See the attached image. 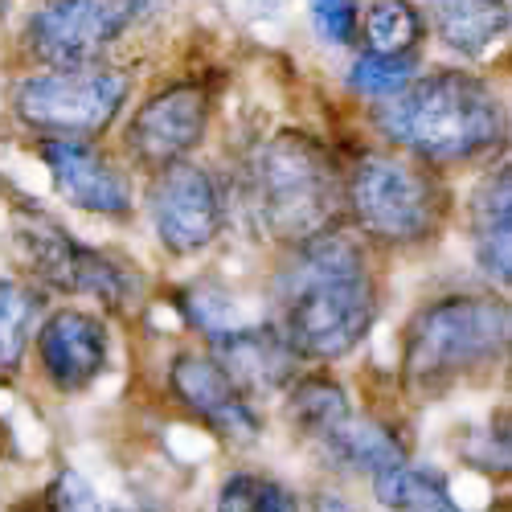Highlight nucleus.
Returning <instances> with one entry per match:
<instances>
[{
  "instance_id": "nucleus-1",
  "label": "nucleus",
  "mask_w": 512,
  "mask_h": 512,
  "mask_svg": "<svg viewBox=\"0 0 512 512\" xmlns=\"http://www.w3.org/2000/svg\"><path fill=\"white\" fill-rule=\"evenodd\" d=\"M283 336L300 361H340L369 336L377 320V291L361 242L332 226L304 242H291L279 279Z\"/></svg>"
},
{
  "instance_id": "nucleus-2",
  "label": "nucleus",
  "mask_w": 512,
  "mask_h": 512,
  "mask_svg": "<svg viewBox=\"0 0 512 512\" xmlns=\"http://www.w3.org/2000/svg\"><path fill=\"white\" fill-rule=\"evenodd\" d=\"M377 132L410 156L431 164L476 160L504 136V111L484 78L463 70H435L410 78L402 91L377 99Z\"/></svg>"
},
{
  "instance_id": "nucleus-3",
  "label": "nucleus",
  "mask_w": 512,
  "mask_h": 512,
  "mask_svg": "<svg viewBox=\"0 0 512 512\" xmlns=\"http://www.w3.org/2000/svg\"><path fill=\"white\" fill-rule=\"evenodd\" d=\"M508 304L492 291H455L414 312L402 340V386L418 402L443 398L455 381L508 349Z\"/></svg>"
},
{
  "instance_id": "nucleus-4",
  "label": "nucleus",
  "mask_w": 512,
  "mask_h": 512,
  "mask_svg": "<svg viewBox=\"0 0 512 512\" xmlns=\"http://www.w3.org/2000/svg\"><path fill=\"white\" fill-rule=\"evenodd\" d=\"M250 197L267 234L283 242H304L345 222V181L328 148L291 127L250 152Z\"/></svg>"
},
{
  "instance_id": "nucleus-5",
  "label": "nucleus",
  "mask_w": 512,
  "mask_h": 512,
  "mask_svg": "<svg viewBox=\"0 0 512 512\" xmlns=\"http://www.w3.org/2000/svg\"><path fill=\"white\" fill-rule=\"evenodd\" d=\"M345 209L369 238L386 246H414L443 226L447 189L435 177L431 160L410 152H377L357 160L349 173Z\"/></svg>"
},
{
  "instance_id": "nucleus-6",
  "label": "nucleus",
  "mask_w": 512,
  "mask_h": 512,
  "mask_svg": "<svg viewBox=\"0 0 512 512\" xmlns=\"http://www.w3.org/2000/svg\"><path fill=\"white\" fill-rule=\"evenodd\" d=\"M127 74L103 62L50 66L29 74L13 91V111L41 136H103L127 103Z\"/></svg>"
},
{
  "instance_id": "nucleus-7",
  "label": "nucleus",
  "mask_w": 512,
  "mask_h": 512,
  "mask_svg": "<svg viewBox=\"0 0 512 512\" xmlns=\"http://www.w3.org/2000/svg\"><path fill=\"white\" fill-rule=\"evenodd\" d=\"M13 234L17 246L25 254V263L33 267V275L41 283H50L58 291H74V295H95V300L111 304V308H127L136 300V279L127 275L115 259L82 246L74 234H66L50 213L41 209H17L13 218Z\"/></svg>"
},
{
  "instance_id": "nucleus-8",
  "label": "nucleus",
  "mask_w": 512,
  "mask_h": 512,
  "mask_svg": "<svg viewBox=\"0 0 512 512\" xmlns=\"http://www.w3.org/2000/svg\"><path fill=\"white\" fill-rule=\"evenodd\" d=\"M144 0H46L25 25V46L46 66L99 62L136 25Z\"/></svg>"
},
{
  "instance_id": "nucleus-9",
  "label": "nucleus",
  "mask_w": 512,
  "mask_h": 512,
  "mask_svg": "<svg viewBox=\"0 0 512 512\" xmlns=\"http://www.w3.org/2000/svg\"><path fill=\"white\" fill-rule=\"evenodd\" d=\"M148 213L168 254H197L222 230V189L209 168L193 160H168L148 189Z\"/></svg>"
},
{
  "instance_id": "nucleus-10",
  "label": "nucleus",
  "mask_w": 512,
  "mask_h": 512,
  "mask_svg": "<svg viewBox=\"0 0 512 512\" xmlns=\"http://www.w3.org/2000/svg\"><path fill=\"white\" fill-rule=\"evenodd\" d=\"M209 123V95L197 82H177V87L156 91L127 123V152L140 164L160 168L168 160L189 156Z\"/></svg>"
},
{
  "instance_id": "nucleus-11",
  "label": "nucleus",
  "mask_w": 512,
  "mask_h": 512,
  "mask_svg": "<svg viewBox=\"0 0 512 512\" xmlns=\"http://www.w3.org/2000/svg\"><path fill=\"white\" fill-rule=\"evenodd\" d=\"M41 160H46L54 189L87 213L99 218H127L132 213V185L119 168L78 136H41Z\"/></svg>"
},
{
  "instance_id": "nucleus-12",
  "label": "nucleus",
  "mask_w": 512,
  "mask_h": 512,
  "mask_svg": "<svg viewBox=\"0 0 512 512\" xmlns=\"http://www.w3.org/2000/svg\"><path fill=\"white\" fill-rule=\"evenodd\" d=\"M37 361L58 394L91 390L107 369V328L99 316L62 308L37 328Z\"/></svg>"
},
{
  "instance_id": "nucleus-13",
  "label": "nucleus",
  "mask_w": 512,
  "mask_h": 512,
  "mask_svg": "<svg viewBox=\"0 0 512 512\" xmlns=\"http://www.w3.org/2000/svg\"><path fill=\"white\" fill-rule=\"evenodd\" d=\"M209 357L222 373L250 398V394H279L295 381L300 353L291 349L279 324H238L230 332L209 336Z\"/></svg>"
},
{
  "instance_id": "nucleus-14",
  "label": "nucleus",
  "mask_w": 512,
  "mask_h": 512,
  "mask_svg": "<svg viewBox=\"0 0 512 512\" xmlns=\"http://www.w3.org/2000/svg\"><path fill=\"white\" fill-rule=\"evenodd\" d=\"M168 390L193 414H201L209 426H218V431H226L234 439L259 435V414H254L250 398L222 373V365L213 357L177 353L173 369H168Z\"/></svg>"
},
{
  "instance_id": "nucleus-15",
  "label": "nucleus",
  "mask_w": 512,
  "mask_h": 512,
  "mask_svg": "<svg viewBox=\"0 0 512 512\" xmlns=\"http://www.w3.org/2000/svg\"><path fill=\"white\" fill-rule=\"evenodd\" d=\"M472 246L480 271L508 291L512 283V168L500 164L472 197Z\"/></svg>"
},
{
  "instance_id": "nucleus-16",
  "label": "nucleus",
  "mask_w": 512,
  "mask_h": 512,
  "mask_svg": "<svg viewBox=\"0 0 512 512\" xmlns=\"http://www.w3.org/2000/svg\"><path fill=\"white\" fill-rule=\"evenodd\" d=\"M439 41L459 58H480L508 29V0H426Z\"/></svg>"
},
{
  "instance_id": "nucleus-17",
  "label": "nucleus",
  "mask_w": 512,
  "mask_h": 512,
  "mask_svg": "<svg viewBox=\"0 0 512 512\" xmlns=\"http://www.w3.org/2000/svg\"><path fill=\"white\" fill-rule=\"evenodd\" d=\"M320 447L336 467H349V472H365V476L406 463V447L390 426H381L373 418H357V414H349L328 439H320Z\"/></svg>"
},
{
  "instance_id": "nucleus-18",
  "label": "nucleus",
  "mask_w": 512,
  "mask_h": 512,
  "mask_svg": "<svg viewBox=\"0 0 512 512\" xmlns=\"http://www.w3.org/2000/svg\"><path fill=\"white\" fill-rule=\"evenodd\" d=\"M373 496L390 512H455V496L447 480L410 463H394L386 472H373Z\"/></svg>"
},
{
  "instance_id": "nucleus-19",
  "label": "nucleus",
  "mask_w": 512,
  "mask_h": 512,
  "mask_svg": "<svg viewBox=\"0 0 512 512\" xmlns=\"http://www.w3.org/2000/svg\"><path fill=\"white\" fill-rule=\"evenodd\" d=\"M287 390H291V398H287V418H291V426H295V431H304L308 439H316V443L328 439L336 426L353 414L345 390H340V381H332V377L312 373V377L291 381Z\"/></svg>"
},
{
  "instance_id": "nucleus-20",
  "label": "nucleus",
  "mask_w": 512,
  "mask_h": 512,
  "mask_svg": "<svg viewBox=\"0 0 512 512\" xmlns=\"http://www.w3.org/2000/svg\"><path fill=\"white\" fill-rule=\"evenodd\" d=\"M365 50L369 54H390V58H414L422 37H426V21L410 0H373L365 13Z\"/></svg>"
},
{
  "instance_id": "nucleus-21",
  "label": "nucleus",
  "mask_w": 512,
  "mask_h": 512,
  "mask_svg": "<svg viewBox=\"0 0 512 512\" xmlns=\"http://www.w3.org/2000/svg\"><path fill=\"white\" fill-rule=\"evenodd\" d=\"M37 312H41V295H33L13 279H0V373L21 369Z\"/></svg>"
},
{
  "instance_id": "nucleus-22",
  "label": "nucleus",
  "mask_w": 512,
  "mask_h": 512,
  "mask_svg": "<svg viewBox=\"0 0 512 512\" xmlns=\"http://www.w3.org/2000/svg\"><path fill=\"white\" fill-rule=\"evenodd\" d=\"M213 512H300V496L271 476L238 472L222 484Z\"/></svg>"
},
{
  "instance_id": "nucleus-23",
  "label": "nucleus",
  "mask_w": 512,
  "mask_h": 512,
  "mask_svg": "<svg viewBox=\"0 0 512 512\" xmlns=\"http://www.w3.org/2000/svg\"><path fill=\"white\" fill-rule=\"evenodd\" d=\"M410 78H414V58H390V54L365 50L349 70V87L357 95H369V99H386V95L402 91Z\"/></svg>"
},
{
  "instance_id": "nucleus-24",
  "label": "nucleus",
  "mask_w": 512,
  "mask_h": 512,
  "mask_svg": "<svg viewBox=\"0 0 512 512\" xmlns=\"http://www.w3.org/2000/svg\"><path fill=\"white\" fill-rule=\"evenodd\" d=\"M181 308H185V316L193 320V328H201L205 336H218V332H230V328L242 324V320L234 316V304L226 300V295L205 291V287H189V291L181 295Z\"/></svg>"
},
{
  "instance_id": "nucleus-25",
  "label": "nucleus",
  "mask_w": 512,
  "mask_h": 512,
  "mask_svg": "<svg viewBox=\"0 0 512 512\" xmlns=\"http://www.w3.org/2000/svg\"><path fill=\"white\" fill-rule=\"evenodd\" d=\"M312 5V21L320 29L324 41H332V46H353L357 41V0H308Z\"/></svg>"
},
{
  "instance_id": "nucleus-26",
  "label": "nucleus",
  "mask_w": 512,
  "mask_h": 512,
  "mask_svg": "<svg viewBox=\"0 0 512 512\" xmlns=\"http://www.w3.org/2000/svg\"><path fill=\"white\" fill-rule=\"evenodd\" d=\"M46 508H50V512H99V500H95L91 484L82 480V476L62 472V476L50 484V492H46Z\"/></svg>"
},
{
  "instance_id": "nucleus-27",
  "label": "nucleus",
  "mask_w": 512,
  "mask_h": 512,
  "mask_svg": "<svg viewBox=\"0 0 512 512\" xmlns=\"http://www.w3.org/2000/svg\"><path fill=\"white\" fill-rule=\"evenodd\" d=\"M480 443H467V459H472L476 467H484V472H496L504 476L508 472V435L500 431L496 443H492V426H484V431H476Z\"/></svg>"
},
{
  "instance_id": "nucleus-28",
  "label": "nucleus",
  "mask_w": 512,
  "mask_h": 512,
  "mask_svg": "<svg viewBox=\"0 0 512 512\" xmlns=\"http://www.w3.org/2000/svg\"><path fill=\"white\" fill-rule=\"evenodd\" d=\"M312 512H361V508H353L345 496H332V492H320L316 500H312Z\"/></svg>"
},
{
  "instance_id": "nucleus-29",
  "label": "nucleus",
  "mask_w": 512,
  "mask_h": 512,
  "mask_svg": "<svg viewBox=\"0 0 512 512\" xmlns=\"http://www.w3.org/2000/svg\"><path fill=\"white\" fill-rule=\"evenodd\" d=\"M107 512H148V508H127V504H119V508H107Z\"/></svg>"
},
{
  "instance_id": "nucleus-30",
  "label": "nucleus",
  "mask_w": 512,
  "mask_h": 512,
  "mask_svg": "<svg viewBox=\"0 0 512 512\" xmlns=\"http://www.w3.org/2000/svg\"><path fill=\"white\" fill-rule=\"evenodd\" d=\"M5 9H9V0H0V13H5Z\"/></svg>"
}]
</instances>
